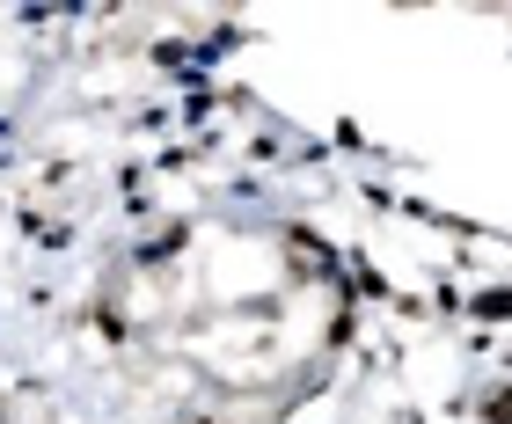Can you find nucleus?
<instances>
[{
	"mask_svg": "<svg viewBox=\"0 0 512 424\" xmlns=\"http://www.w3.org/2000/svg\"><path fill=\"white\" fill-rule=\"evenodd\" d=\"M476 315H483V322H505V315H512V286H498V293H476Z\"/></svg>",
	"mask_w": 512,
	"mask_h": 424,
	"instance_id": "nucleus-1",
	"label": "nucleus"
},
{
	"mask_svg": "<svg viewBox=\"0 0 512 424\" xmlns=\"http://www.w3.org/2000/svg\"><path fill=\"white\" fill-rule=\"evenodd\" d=\"M293 264H308V271L322 278V271H330V256H322V249L308 242V234H293Z\"/></svg>",
	"mask_w": 512,
	"mask_h": 424,
	"instance_id": "nucleus-2",
	"label": "nucleus"
},
{
	"mask_svg": "<svg viewBox=\"0 0 512 424\" xmlns=\"http://www.w3.org/2000/svg\"><path fill=\"white\" fill-rule=\"evenodd\" d=\"M491 417H498V424L512 417V388H505V395H498V403H491Z\"/></svg>",
	"mask_w": 512,
	"mask_h": 424,
	"instance_id": "nucleus-3",
	"label": "nucleus"
}]
</instances>
